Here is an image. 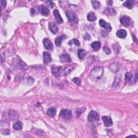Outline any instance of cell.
I'll return each instance as SVG.
<instances>
[{"instance_id":"1","label":"cell","mask_w":138,"mask_h":138,"mask_svg":"<svg viewBox=\"0 0 138 138\" xmlns=\"http://www.w3.org/2000/svg\"><path fill=\"white\" fill-rule=\"evenodd\" d=\"M104 73V69L100 67H95L91 70L90 72V76L92 78L94 79H100Z\"/></svg>"},{"instance_id":"2","label":"cell","mask_w":138,"mask_h":138,"mask_svg":"<svg viewBox=\"0 0 138 138\" xmlns=\"http://www.w3.org/2000/svg\"><path fill=\"white\" fill-rule=\"evenodd\" d=\"M59 116L65 120H69L72 118V115L71 111L69 110H63L60 111Z\"/></svg>"},{"instance_id":"3","label":"cell","mask_w":138,"mask_h":138,"mask_svg":"<svg viewBox=\"0 0 138 138\" xmlns=\"http://www.w3.org/2000/svg\"><path fill=\"white\" fill-rule=\"evenodd\" d=\"M87 119L89 122L93 123L95 121H98L99 120V116L97 112L94 111H91L89 114L87 116Z\"/></svg>"},{"instance_id":"4","label":"cell","mask_w":138,"mask_h":138,"mask_svg":"<svg viewBox=\"0 0 138 138\" xmlns=\"http://www.w3.org/2000/svg\"><path fill=\"white\" fill-rule=\"evenodd\" d=\"M66 16L68 17V19L69 21L70 22H73L75 23H77L78 22V20L76 14L75 13L73 12H72L71 11H69V10H68V11L66 12Z\"/></svg>"},{"instance_id":"5","label":"cell","mask_w":138,"mask_h":138,"mask_svg":"<svg viewBox=\"0 0 138 138\" xmlns=\"http://www.w3.org/2000/svg\"><path fill=\"white\" fill-rule=\"evenodd\" d=\"M103 120L104 124V125L106 127H109L113 125L112 119L109 116H103L102 117Z\"/></svg>"},{"instance_id":"6","label":"cell","mask_w":138,"mask_h":138,"mask_svg":"<svg viewBox=\"0 0 138 138\" xmlns=\"http://www.w3.org/2000/svg\"><path fill=\"white\" fill-rule=\"evenodd\" d=\"M99 25L101 27L104 28L108 32H110L111 30H112V27H111V25L109 23L106 22L104 20L101 19L99 21Z\"/></svg>"},{"instance_id":"7","label":"cell","mask_w":138,"mask_h":138,"mask_svg":"<svg viewBox=\"0 0 138 138\" xmlns=\"http://www.w3.org/2000/svg\"><path fill=\"white\" fill-rule=\"evenodd\" d=\"M120 21L125 27H128L130 23V18L127 16H123L120 17Z\"/></svg>"},{"instance_id":"8","label":"cell","mask_w":138,"mask_h":138,"mask_svg":"<svg viewBox=\"0 0 138 138\" xmlns=\"http://www.w3.org/2000/svg\"><path fill=\"white\" fill-rule=\"evenodd\" d=\"M43 44L44 47H46V49L47 50H52L53 49V44L52 43V42L50 41V39L48 38H44V40L43 41Z\"/></svg>"},{"instance_id":"9","label":"cell","mask_w":138,"mask_h":138,"mask_svg":"<svg viewBox=\"0 0 138 138\" xmlns=\"http://www.w3.org/2000/svg\"><path fill=\"white\" fill-rule=\"evenodd\" d=\"M39 10H40L42 15L44 16H48L50 14L49 9L46 6H43V5H42L39 7Z\"/></svg>"},{"instance_id":"10","label":"cell","mask_w":138,"mask_h":138,"mask_svg":"<svg viewBox=\"0 0 138 138\" xmlns=\"http://www.w3.org/2000/svg\"><path fill=\"white\" fill-rule=\"evenodd\" d=\"M53 13H54V15L55 17V19L56 20L57 23L59 24L62 23L63 22V20L62 19V17H61V16L60 15L59 10L58 9H55L54 10Z\"/></svg>"},{"instance_id":"11","label":"cell","mask_w":138,"mask_h":138,"mask_svg":"<svg viewBox=\"0 0 138 138\" xmlns=\"http://www.w3.org/2000/svg\"><path fill=\"white\" fill-rule=\"evenodd\" d=\"M62 68L61 66H58V67H53L51 69L52 73L56 77H58L60 75V71L62 70Z\"/></svg>"},{"instance_id":"12","label":"cell","mask_w":138,"mask_h":138,"mask_svg":"<svg viewBox=\"0 0 138 138\" xmlns=\"http://www.w3.org/2000/svg\"><path fill=\"white\" fill-rule=\"evenodd\" d=\"M43 57H44V63L47 64L50 63L52 61V57L51 54L50 53L44 51L43 52Z\"/></svg>"},{"instance_id":"13","label":"cell","mask_w":138,"mask_h":138,"mask_svg":"<svg viewBox=\"0 0 138 138\" xmlns=\"http://www.w3.org/2000/svg\"><path fill=\"white\" fill-rule=\"evenodd\" d=\"M49 27L50 30L54 34H56L58 31V28L57 26L54 23H50L49 24Z\"/></svg>"},{"instance_id":"14","label":"cell","mask_w":138,"mask_h":138,"mask_svg":"<svg viewBox=\"0 0 138 138\" xmlns=\"http://www.w3.org/2000/svg\"><path fill=\"white\" fill-rule=\"evenodd\" d=\"M60 60L62 62H66V63H70L71 62V59L70 56L67 54H62L60 56Z\"/></svg>"},{"instance_id":"15","label":"cell","mask_w":138,"mask_h":138,"mask_svg":"<svg viewBox=\"0 0 138 138\" xmlns=\"http://www.w3.org/2000/svg\"><path fill=\"white\" fill-rule=\"evenodd\" d=\"M66 38V36L64 34H63L59 36V37H58L56 39V40L55 41V44L57 46H61V43H62V42L63 41V39H64Z\"/></svg>"},{"instance_id":"16","label":"cell","mask_w":138,"mask_h":138,"mask_svg":"<svg viewBox=\"0 0 138 138\" xmlns=\"http://www.w3.org/2000/svg\"><path fill=\"white\" fill-rule=\"evenodd\" d=\"M116 36L120 38H124L127 36V31L124 29H120L116 32Z\"/></svg>"},{"instance_id":"17","label":"cell","mask_w":138,"mask_h":138,"mask_svg":"<svg viewBox=\"0 0 138 138\" xmlns=\"http://www.w3.org/2000/svg\"><path fill=\"white\" fill-rule=\"evenodd\" d=\"M46 114L50 117H54L56 115V109L54 107H50L47 110Z\"/></svg>"},{"instance_id":"18","label":"cell","mask_w":138,"mask_h":138,"mask_svg":"<svg viewBox=\"0 0 138 138\" xmlns=\"http://www.w3.org/2000/svg\"><path fill=\"white\" fill-rule=\"evenodd\" d=\"M5 115H6V116L8 117V118H10V119H14V118H17V116H18L17 113H16L14 111H9L8 112H4Z\"/></svg>"},{"instance_id":"19","label":"cell","mask_w":138,"mask_h":138,"mask_svg":"<svg viewBox=\"0 0 138 138\" xmlns=\"http://www.w3.org/2000/svg\"><path fill=\"white\" fill-rule=\"evenodd\" d=\"M34 81V78H33L31 77H25L24 79H23V83L26 85H31L33 84Z\"/></svg>"},{"instance_id":"20","label":"cell","mask_w":138,"mask_h":138,"mask_svg":"<svg viewBox=\"0 0 138 138\" xmlns=\"http://www.w3.org/2000/svg\"><path fill=\"white\" fill-rule=\"evenodd\" d=\"M91 47L94 51H98V50H99L100 49L101 47L100 42L98 41L93 42L91 44Z\"/></svg>"},{"instance_id":"21","label":"cell","mask_w":138,"mask_h":138,"mask_svg":"<svg viewBox=\"0 0 138 138\" xmlns=\"http://www.w3.org/2000/svg\"><path fill=\"white\" fill-rule=\"evenodd\" d=\"M87 20H88L90 22H94L97 20L96 16L93 12H90L88 15H87Z\"/></svg>"},{"instance_id":"22","label":"cell","mask_w":138,"mask_h":138,"mask_svg":"<svg viewBox=\"0 0 138 138\" xmlns=\"http://www.w3.org/2000/svg\"><path fill=\"white\" fill-rule=\"evenodd\" d=\"M86 51L84 49H79L78 50V56L79 59H83L86 55Z\"/></svg>"},{"instance_id":"23","label":"cell","mask_w":138,"mask_h":138,"mask_svg":"<svg viewBox=\"0 0 138 138\" xmlns=\"http://www.w3.org/2000/svg\"><path fill=\"white\" fill-rule=\"evenodd\" d=\"M23 128V124L22 122L18 121L13 125V128L15 130H21Z\"/></svg>"},{"instance_id":"24","label":"cell","mask_w":138,"mask_h":138,"mask_svg":"<svg viewBox=\"0 0 138 138\" xmlns=\"http://www.w3.org/2000/svg\"><path fill=\"white\" fill-rule=\"evenodd\" d=\"M105 14L107 15H115L116 14L115 10L113 8H107L105 10Z\"/></svg>"},{"instance_id":"25","label":"cell","mask_w":138,"mask_h":138,"mask_svg":"<svg viewBox=\"0 0 138 138\" xmlns=\"http://www.w3.org/2000/svg\"><path fill=\"white\" fill-rule=\"evenodd\" d=\"M133 1H132V0H128V1H126L124 3V6L131 9L133 7Z\"/></svg>"},{"instance_id":"26","label":"cell","mask_w":138,"mask_h":138,"mask_svg":"<svg viewBox=\"0 0 138 138\" xmlns=\"http://www.w3.org/2000/svg\"><path fill=\"white\" fill-rule=\"evenodd\" d=\"M91 3L92 4L93 7L95 9H98L100 7V2L98 1H92Z\"/></svg>"},{"instance_id":"27","label":"cell","mask_w":138,"mask_h":138,"mask_svg":"<svg viewBox=\"0 0 138 138\" xmlns=\"http://www.w3.org/2000/svg\"><path fill=\"white\" fill-rule=\"evenodd\" d=\"M73 44H75L76 46H80V42L76 38H73L69 42V45H70V46H71Z\"/></svg>"},{"instance_id":"28","label":"cell","mask_w":138,"mask_h":138,"mask_svg":"<svg viewBox=\"0 0 138 138\" xmlns=\"http://www.w3.org/2000/svg\"><path fill=\"white\" fill-rule=\"evenodd\" d=\"M133 77V75L131 72H127L125 76V79L127 81H129L131 80Z\"/></svg>"},{"instance_id":"29","label":"cell","mask_w":138,"mask_h":138,"mask_svg":"<svg viewBox=\"0 0 138 138\" xmlns=\"http://www.w3.org/2000/svg\"><path fill=\"white\" fill-rule=\"evenodd\" d=\"M120 80H121V79H120V77H119V76H116V77H115V81H114V83L113 84V86L115 87H117L118 86L119 84L120 83Z\"/></svg>"},{"instance_id":"30","label":"cell","mask_w":138,"mask_h":138,"mask_svg":"<svg viewBox=\"0 0 138 138\" xmlns=\"http://www.w3.org/2000/svg\"><path fill=\"white\" fill-rule=\"evenodd\" d=\"M73 81L75 83L76 85H77L78 86H80L81 84V80L79 78L77 77H75L72 79Z\"/></svg>"},{"instance_id":"31","label":"cell","mask_w":138,"mask_h":138,"mask_svg":"<svg viewBox=\"0 0 138 138\" xmlns=\"http://www.w3.org/2000/svg\"><path fill=\"white\" fill-rule=\"evenodd\" d=\"M103 50H104V51L107 55H110L111 52L109 47L107 46H106L103 47Z\"/></svg>"},{"instance_id":"32","label":"cell","mask_w":138,"mask_h":138,"mask_svg":"<svg viewBox=\"0 0 138 138\" xmlns=\"http://www.w3.org/2000/svg\"><path fill=\"white\" fill-rule=\"evenodd\" d=\"M72 69H73V68H72V67H71V66H68V67L66 68L64 70V73H65V75L70 73L71 71L72 70Z\"/></svg>"},{"instance_id":"33","label":"cell","mask_w":138,"mask_h":138,"mask_svg":"<svg viewBox=\"0 0 138 138\" xmlns=\"http://www.w3.org/2000/svg\"><path fill=\"white\" fill-rule=\"evenodd\" d=\"M6 6H7V1H4V0H1V9H3L4 8H6Z\"/></svg>"},{"instance_id":"34","label":"cell","mask_w":138,"mask_h":138,"mask_svg":"<svg viewBox=\"0 0 138 138\" xmlns=\"http://www.w3.org/2000/svg\"><path fill=\"white\" fill-rule=\"evenodd\" d=\"M84 38L85 40H90L91 39V36L89 34H86L84 36Z\"/></svg>"},{"instance_id":"35","label":"cell","mask_w":138,"mask_h":138,"mask_svg":"<svg viewBox=\"0 0 138 138\" xmlns=\"http://www.w3.org/2000/svg\"><path fill=\"white\" fill-rule=\"evenodd\" d=\"M46 3L48 4V6L50 7V8H53L54 7V3H53V2L52 1H46Z\"/></svg>"},{"instance_id":"36","label":"cell","mask_w":138,"mask_h":138,"mask_svg":"<svg viewBox=\"0 0 138 138\" xmlns=\"http://www.w3.org/2000/svg\"><path fill=\"white\" fill-rule=\"evenodd\" d=\"M2 133H3V134H5V135H8L10 133L8 129H4L2 131Z\"/></svg>"},{"instance_id":"37","label":"cell","mask_w":138,"mask_h":138,"mask_svg":"<svg viewBox=\"0 0 138 138\" xmlns=\"http://www.w3.org/2000/svg\"><path fill=\"white\" fill-rule=\"evenodd\" d=\"M34 12H35V10H34V9L33 8H32L31 9V14L32 15H33L34 14Z\"/></svg>"}]
</instances>
